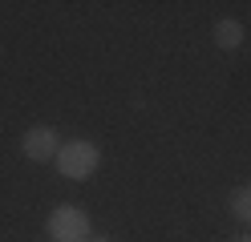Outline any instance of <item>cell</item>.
<instances>
[{
	"label": "cell",
	"mask_w": 251,
	"mask_h": 242,
	"mask_svg": "<svg viewBox=\"0 0 251 242\" xmlns=\"http://www.w3.org/2000/svg\"><path fill=\"white\" fill-rule=\"evenodd\" d=\"M215 41H219V48H239L243 24H239V21H219V24H215Z\"/></svg>",
	"instance_id": "4"
},
{
	"label": "cell",
	"mask_w": 251,
	"mask_h": 242,
	"mask_svg": "<svg viewBox=\"0 0 251 242\" xmlns=\"http://www.w3.org/2000/svg\"><path fill=\"white\" fill-rule=\"evenodd\" d=\"M98 145H89V141H69V145H61L57 150V170L69 177V182H85V177L98 170Z\"/></svg>",
	"instance_id": "1"
},
{
	"label": "cell",
	"mask_w": 251,
	"mask_h": 242,
	"mask_svg": "<svg viewBox=\"0 0 251 242\" xmlns=\"http://www.w3.org/2000/svg\"><path fill=\"white\" fill-rule=\"evenodd\" d=\"M231 214H235V218H243V222H251V186L235 190V198H231Z\"/></svg>",
	"instance_id": "5"
},
{
	"label": "cell",
	"mask_w": 251,
	"mask_h": 242,
	"mask_svg": "<svg viewBox=\"0 0 251 242\" xmlns=\"http://www.w3.org/2000/svg\"><path fill=\"white\" fill-rule=\"evenodd\" d=\"M239 242H251V238H239Z\"/></svg>",
	"instance_id": "7"
},
{
	"label": "cell",
	"mask_w": 251,
	"mask_h": 242,
	"mask_svg": "<svg viewBox=\"0 0 251 242\" xmlns=\"http://www.w3.org/2000/svg\"><path fill=\"white\" fill-rule=\"evenodd\" d=\"M49 238L53 242H85L89 238V218L81 214V210L61 206V210L49 214Z\"/></svg>",
	"instance_id": "2"
},
{
	"label": "cell",
	"mask_w": 251,
	"mask_h": 242,
	"mask_svg": "<svg viewBox=\"0 0 251 242\" xmlns=\"http://www.w3.org/2000/svg\"><path fill=\"white\" fill-rule=\"evenodd\" d=\"M89 242H109V238H89Z\"/></svg>",
	"instance_id": "6"
},
{
	"label": "cell",
	"mask_w": 251,
	"mask_h": 242,
	"mask_svg": "<svg viewBox=\"0 0 251 242\" xmlns=\"http://www.w3.org/2000/svg\"><path fill=\"white\" fill-rule=\"evenodd\" d=\"M21 150H25V157H33V161H49V157H57V129H49V125L28 129L25 141H21Z\"/></svg>",
	"instance_id": "3"
}]
</instances>
